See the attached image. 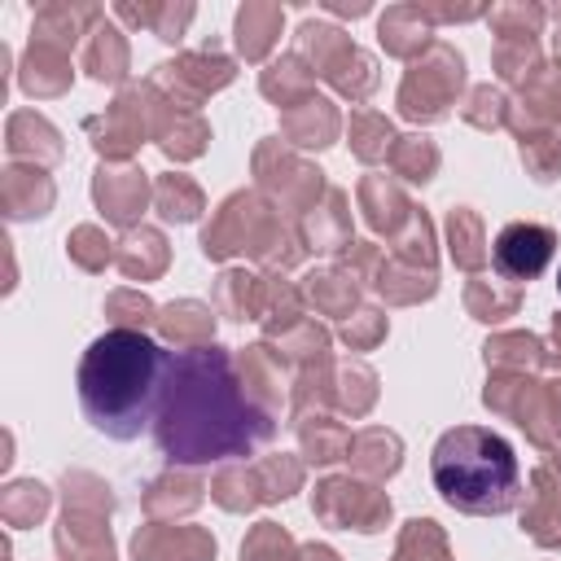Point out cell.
Here are the masks:
<instances>
[{
    "label": "cell",
    "mask_w": 561,
    "mask_h": 561,
    "mask_svg": "<svg viewBox=\"0 0 561 561\" xmlns=\"http://www.w3.org/2000/svg\"><path fill=\"white\" fill-rule=\"evenodd\" d=\"M272 434V421L245 394L224 346L171 351L167 390L153 416V438L171 465H210L250 456Z\"/></svg>",
    "instance_id": "1"
},
{
    "label": "cell",
    "mask_w": 561,
    "mask_h": 561,
    "mask_svg": "<svg viewBox=\"0 0 561 561\" xmlns=\"http://www.w3.org/2000/svg\"><path fill=\"white\" fill-rule=\"evenodd\" d=\"M171 351L140 329H105L79 359L75 386L88 425L114 443L140 438L162 403Z\"/></svg>",
    "instance_id": "2"
},
{
    "label": "cell",
    "mask_w": 561,
    "mask_h": 561,
    "mask_svg": "<svg viewBox=\"0 0 561 561\" xmlns=\"http://www.w3.org/2000/svg\"><path fill=\"white\" fill-rule=\"evenodd\" d=\"M430 473L438 495L460 508V513H478V517H495L508 513L522 495V469H517V451L504 434L486 430V425H456L434 443L430 456Z\"/></svg>",
    "instance_id": "3"
},
{
    "label": "cell",
    "mask_w": 561,
    "mask_h": 561,
    "mask_svg": "<svg viewBox=\"0 0 561 561\" xmlns=\"http://www.w3.org/2000/svg\"><path fill=\"white\" fill-rule=\"evenodd\" d=\"M495 267L508 276V280H535L552 254H557V232L548 224H530V219H517L508 228H500L495 237Z\"/></svg>",
    "instance_id": "4"
},
{
    "label": "cell",
    "mask_w": 561,
    "mask_h": 561,
    "mask_svg": "<svg viewBox=\"0 0 561 561\" xmlns=\"http://www.w3.org/2000/svg\"><path fill=\"white\" fill-rule=\"evenodd\" d=\"M557 285H561V276H557Z\"/></svg>",
    "instance_id": "5"
}]
</instances>
